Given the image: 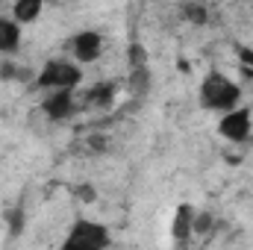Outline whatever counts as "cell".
<instances>
[{"mask_svg":"<svg viewBox=\"0 0 253 250\" xmlns=\"http://www.w3.org/2000/svg\"><path fill=\"white\" fill-rule=\"evenodd\" d=\"M236 53H239V59H242V62H248V68H253V50H248V47H239Z\"/></svg>","mask_w":253,"mask_h":250,"instance_id":"cell-13","label":"cell"},{"mask_svg":"<svg viewBox=\"0 0 253 250\" xmlns=\"http://www.w3.org/2000/svg\"><path fill=\"white\" fill-rule=\"evenodd\" d=\"M112 100H115V83H97L85 94V103L91 106H112Z\"/></svg>","mask_w":253,"mask_h":250,"instance_id":"cell-10","label":"cell"},{"mask_svg":"<svg viewBox=\"0 0 253 250\" xmlns=\"http://www.w3.org/2000/svg\"><path fill=\"white\" fill-rule=\"evenodd\" d=\"M197 100L206 112L224 115L242 106V85L233 77H227L224 71H206L197 85Z\"/></svg>","mask_w":253,"mask_h":250,"instance_id":"cell-1","label":"cell"},{"mask_svg":"<svg viewBox=\"0 0 253 250\" xmlns=\"http://www.w3.org/2000/svg\"><path fill=\"white\" fill-rule=\"evenodd\" d=\"M0 62H3V56H0Z\"/></svg>","mask_w":253,"mask_h":250,"instance_id":"cell-14","label":"cell"},{"mask_svg":"<svg viewBox=\"0 0 253 250\" xmlns=\"http://www.w3.org/2000/svg\"><path fill=\"white\" fill-rule=\"evenodd\" d=\"M80 109V100H77V91H56V94H44L42 100V112L50 118V121H68L74 118V112Z\"/></svg>","mask_w":253,"mask_h":250,"instance_id":"cell-6","label":"cell"},{"mask_svg":"<svg viewBox=\"0 0 253 250\" xmlns=\"http://www.w3.org/2000/svg\"><path fill=\"white\" fill-rule=\"evenodd\" d=\"M103 50H106V39H103V33H100V30L85 27V30H77V33L68 39V53H71V62H77L80 68H83V65L100 62Z\"/></svg>","mask_w":253,"mask_h":250,"instance_id":"cell-4","label":"cell"},{"mask_svg":"<svg viewBox=\"0 0 253 250\" xmlns=\"http://www.w3.org/2000/svg\"><path fill=\"white\" fill-rule=\"evenodd\" d=\"M44 12V0H15L9 6V15L24 27V24H36Z\"/></svg>","mask_w":253,"mask_h":250,"instance_id":"cell-8","label":"cell"},{"mask_svg":"<svg viewBox=\"0 0 253 250\" xmlns=\"http://www.w3.org/2000/svg\"><path fill=\"white\" fill-rule=\"evenodd\" d=\"M218 135L233 141V144H245L253 135V109L251 106H236L233 112H224L218 118Z\"/></svg>","mask_w":253,"mask_h":250,"instance_id":"cell-5","label":"cell"},{"mask_svg":"<svg viewBox=\"0 0 253 250\" xmlns=\"http://www.w3.org/2000/svg\"><path fill=\"white\" fill-rule=\"evenodd\" d=\"M77 197H80V200H88V203H91V200H94L97 194H94V188H91L88 183H85V186H80V188H77Z\"/></svg>","mask_w":253,"mask_h":250,"instance_id":"cell-12","label":"cell"},{"mask_svg":"<svg viewBox=\"0 0 253 250\" xmlns=\"http://www.w3.org/2000/svg\"><path fill=\"white\" fill-rule=\"evenodd\" d=\"M183 12L191 18V24H203L206 21V9L203 6H183Z\"/></svg>","mask_w":253,"mask_h":250,"instance_id":"cell-11","label":"cell"},{"mask_svg":"<svg viewBox=\"0 0 253 250\" xmlns=\"http://www.w3.org/2000/svg\"><path fill=\"white\" fill-rule=\"evenodd\" d=\"M24 44V27L6 12L0 15V56H15Z\"/></svg>","mask_w":253,"mask_h":250,"instance_id":"cell-7","label":"cell"},{"mask_svg":"<svg viewBox=\"0 0 253 250\" xmlns=\"http://www.w3.org/2000/svg\"><path fill=\"white\" fill-rule=\"evenodd\" d=\"M83 83V68L71 59H47L39 68V74L33 77V85L44 94H56V91H77Z\"/></svg>","mask_w":253,"mask_h":250,"instance_id":"cell-3","label":"cell"},{"mask_svg":"<svg viewBox=\"0 0 253 250\" xmlns=\"http://www.w3.org/2000/svg\"><path fill=\"white\" fill-rule=\"evenodd\" d=\"M112 248V230L109 224L97 218H74L65 230L59 250H109Z\"/></svg>","mask_w":253,"mask_h":250,"instance_id":"cell-2","label":"cell"},{"mask_svg":"<svg viewBox=\"0 0 253 250\" xmlns=\"http://www.w3.org/2000/svg\"><path fill=\"white\" fill-rule=\"evenodd\" d=\"M194 209H191L189 203H183L177 212H174V221H171V236L177 239V242H186L189 236H194Z\"/></svg>","mask_w":253,"mask_h":250,"instance_id":"cell-9","label":"cell"}]
</instances>
